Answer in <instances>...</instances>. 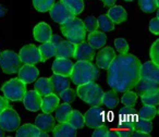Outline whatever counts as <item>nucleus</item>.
<instances>
[{
	"mask_svg": "<svg viewBox=\"0 0 159 137\" xmlns=\"http://www.w3.org/2000/svg\"><path fill=\"white\" fill-rule=\"evenodd\" d=\"M141 61L131 53L116 55L108 66L107 82L110 88L116 93H124L132 91L139 80Z\"/></svg>",
	"mask_w": 159,
	"mask_h": 137,
	"instance_id": "nucleus-1",
	"label": "nucleus"
},
{
	"mask_svg": "<svg viewBox=\"0 0 159 137\" xmlns=\"http://www.w3.org/2000/svg\"><path fill=\"white\" fill-rule=\"evenodd\" d=\"M98 77H99V71L92 63V61L81 60L73 64L70 80H72V82L76 86L85 84V83L95 82L96 80H98Z\"/></svg>",
	"mask_w": 159,
	"mask_h": 137,
	"instance_id": "nucleus-2",
	"label": "nucleus"
},
{
	"mask_svg": "<svg viewBox=\"0 0 159 137\" xmlns=\"http://www.w3.org/2000/svg\"><path fill=\"white\" fill-rule=\"evenodd\" d=\"M60 29L66 40L74 45H79L80 42H84L86 37V31H85L83 21L81 19H77L76 16L60 25Z\"/></svg>",
	"mask_w": 159,
	"mask_h": 137,
	"instance_id": "nucleus-3",
	"label": "nucleus"
},
{
	"mask_svg": "<svg viewBox=\"0 0 159 137\" xmlns=\"http://www.w3.org/2000/svg\"><path fill=\"white\" fill-rule=\"evenodd\" d=\"M76 94L83 101L86 102L89 106H102V98L104 91L95 82L79 85Z\"/></svg>",
	"mask_w": 159,
	"mask_h": 137,
	"instance_id": "nucleus-4",
	"label": "nucleus"
},
{
	"mask_svg": "<svg viewBox=\"0 0 159 137\" xmlns=\"http://www.w3.org/2000/svg\"><path fill=\"white\" fill-rule=\"evenodd\" d=\"M1 91L10 101H21L26 93V84L19 78H11L1 87Z\"/></svg>",
	"mask_w": 159,
	"mask_h": 137,
	"instance_id": "nucleus-5",
	"label": "nucleus"
},
{
	"mask_svg": "<svg viewBox=\"0 0 159 137\" xmlns=\"http://www.w3.org/2000/svg\"><path fill=\"white\" fill-rule=\"evenodd\" d=\"M23 62L21 61L20 55L14 51L6 50L0 55V66L2 71L7 74H14L19 72Z\"/></svg>",
	"mask_w": 159,
	"mask_h": 137,
	"instance_id": "nucleus-6",
	"label": "nucleus"
},
{
	"mask_svg": "<svg viewBox=\"0 0 159 137\" xmlns=\"http://www.w3.org/2000/svg\"><path fill=\"white\" fill-rule=\"evenodd\" d=\"M21 124V119L18 112L11 107L6 108L0 113V126L5 130V132H14L19 128Z\"/></svg>",
	"mask_w": 159,
	"mask_h": 137,
	"instance_id": "nucleus-7",
	"label": "nucleus"
},
{
	"mask_svg": "<svg viewBox=\"0 0 159 137\" xmlns=\"http://www.w3.org/2000/svg\"><path fill=\"white\" fill-rule=\"evenodd\" d=\"M84 123L87 127L95 128L105 123V111L100 106H92L84 114Z\"/></svg>",
	"mask_w": 159,
	"mask_h": 137,
	"instance_id": "nucleus-8",
	"label": "nucleus"
},
{
	"mask_svg": "<svg viewBox=\"0 0 159 137\" xmlns=\"http://www.w3.org/2000/svg\"><path fill=\"white\" fill-rule=\"evenodd\" d=\"M49 14H50L51 19L55 21L58 24H63V23L68 22V21L72 20L73 18H75V15L61 2H55L53 6L49 10Z\"/></svg>",
	"mask_w": 159,
	"mask_h": 137,
	"instance_id": "nucleus-9",
	"label": "nucleus"
},
{
	"mask_svg": "<svg viewBox=\"0 0 159 137\" xmlns=\"http://www.w3.org/2000/svg\"><path fill=\"white\" fill-rule=\"evenodd\" d=\"M19 55H20L21 61L24 64H34V65H35L36 63L42 62L39 50H38V48L35 45L30 44V45L24 46L20 50Z\"/></svg>",
	"mask_w": 159,
	"mask_h": 137,
	"instance_id": "nucleus-10",
	"label": "nucleus"
},
{
	"mask_svg": "<svg viewBox=\"0 0 159 137\" xmlns=\"http://www.w3.org/2000/svg\"><path fill=\"white\" fill-rule=\"evenodd\" d=\"M95 57V49L89 42H82L75 46V50L73 53V58L76 61L85 60V61H93Z\"/></svg>",
	"mask_w": 159,
	"mask_h": 137,
	"instance_id": "nucleus-11",
	"label": "nucleus"
},
{
	"mask_svg": "<svg viewBox=\"0 0 159 137\" xmlns=\"http://www.w3.org/2000/svg\"><path fill=\"white\" fill-rule=\"evenodd\" d=\"M19 80L22 81L24 84H32L34 81L37 80L39 71L34 64H24L19 70Z\"/></svg>",
	"mask_w": 159,
	"mask_h": 137,
	"instance_id": "nucleus-12",
	"label": "nucleus"
},
{
	"mask_svg": "<svg viewBox=\"0 0 159 137\" xmlns=\"http://www.w3.org/2000/svg\"><path fill=\"white\" fill-rule=\"evenodd\" d=\"M119 126L121 127H133L135 119L137 117V111L133 107H126L124 106L123 108L120 109L119 111Z\"/></svg>",
	"mask_w": 159,
	"mask_h": 137,
	"instance_id": "nucleus-13",
	"label": "nucleus"
},
{
	"mask_svg": "<svg viewBox=\"0 0 159 137\" xmlns=\"http://www.w3.org/2000/svg\"><path fill=\"white\" fill-rule=\"evenodd\" d=\"M22 101L26 110L32 111V112H36V111L40 110L42 96H40L35 89H34V91H29L25 93Z\"/></svg>",
	"mask_w": 159,
	"mask_h": 137,
	"instance_id": "nucleus-14",
	"label": "nucleus"
},
{
	"mask_svg": "<svg viewBox=\"0 0 159 137\" xmlns=\"http://www.w3.org/2000/svg\"><path fill=\"white\" fill-rule=\"evenodd\" d=\"M139 78H147L159 83V66L152 61L141 63L139 68Z\"/></svg>",
	"mask_w": 159,
	"mask_h": 137,
	"instance_id": "nucleus-15",
	"label": "nucleus"
},
{
	"mask_svg": "<svg viewBox=\"0 0 159 137\" xmlns=\"http://www.w3.org/2000/svg\"><path fill=\"white\" fill-rule=\"evenodd\" d=\"M134 88L136 91V94L139 96L146 95V94L158 93L159 91V84L158 82H155L147 78H139L134 85Z\"/></svg>",
	"mask_w": 159,
	"mask_h": 137,
	"instance_id": "nucleus-16",
	"label": "nucleus"
},
{
	"mask_svg": "<svg viewBox=\"0 0 159 137\" xmlns=\"http://www.w3.org/2000/svg\"><path fill=\"white\" fill-rule=\"evenodd\" d=\"M116 57V52L111 47H104L96 55V65L102 70H107L112 60Z\"/></svg>",
	"mask_w": 159,
	"mask_h": 137,
	"instance_id": "nucleus-17",
	"label": "nucleus"
},
{
	"mask_svg": "<svg viewBox=\"0 0 159 137\" xmlns=\"http://www.w3.org/2000/svg\"><path fill=\"white\" fill-rule=\"evenodd\" d=\"M72 68L73 62L70 59H66V58H57L52 63L53 73L68 76V77L70 76L71 72H72Z\"/></svg>",
	"mask_w": 159,
	"mask_h": 137,
	"instance_id": "nucleus-18",
	"label": "nucleus"
},
{
	"mask_svg": "<svg viewBox=\"0 0 159 137\" xmlns=\"http://www.w3.org/2000/svg\"><path fill=\"white\" fill-rule=\"evenodd\" d=\"M55 117L50 113L43 112L42 114H38L35 119V125L42 132H52L53 127H55Z\"/></svg>",
	"mask_w": 159,
	"mask_h": 137,
	"instance_id": "nucleus-19",
	"label": "nucleus"
},
{
	"mask_svg": "<svg viewBox=\"0 0 159 137\" xmlns=\"http://www.w3.org/2000/svg\"><path fill=\"white\" fill-rule=\"evenodd\" d=\"M33 35H34V38H35L38 42L43 44V42H46L50 40V37H51V35H52V31H51V27L49 26L47 23L42 22V23H38V24L34 27Z\"/></svg>",
	"mask_w": 159,
	"mask_h": 137,
	"instance_id": "nucleus-20",
	"label": "nucleus"
},
{
	"mask_svg": "<svg viewBox=\"0 0 159 137\" xmlns=\"http://www.w3.org/2000/svg\"><path fill=\"white\" fill-rule=\"evenodd\" d=\"M75 46H76V45L72 44V42H69V40H61V42L56 46L55 57L71 59V58H73Z\"/></svg>",
	"mask_w": 159,
	"mask_h": 137,
	"instance_id": "nucleus-21",
	"label": "nucleus"
},
{
	"mask_svg": "<svg viewBox=\"0 0 159 137\" xmlns=\"http://www.w3.org/2000/svg\"><path fill=\"white\" fill-rule=\"evenodd\" d=\"M50 82H51V86H52V93L56 94L57 96H59L62 91L70 87L71 84L68 76L59 75V74H55V73L50 77Z\"/></svg>",
	"mask_w": 159,
	"mask_h": 137,
	"instance_id": "nucleus-22",
	"label": "nucleus"
},
{
	"mask_svg": "<svg viewBox=\"0 0 159 137\" xmlns=\"http://www.w3.org/2000/svg\"><path fill=\"white\" fill-rule=\"evenodd\" d=\"M59 104H60V97L56 95V94L51 93L49 95L42 97L40 109L45 113H51L52 111H55V109L57 108V106Z\"/></svg>",
	"mask_w": 159,
	"mask_h": 137,
	"instance_id": "nucleus-23",
	"label": "nucleus"
},
{
	"mask_svg": "<svg viewBox=\"0 0 159 137\" xmlns=\"http://www.w3.org/2000/svg\"><path fill=\"white\" fill-rule=\"evenodd\" d=\"M55 137H75L76 136V130L68 122H62L59 125L55 126L52 130Z\"/></svg>",
	"mask_w": 159,
	"mask_h": 137,
	"instance_id": "nucleus-24",
	"label": "nucleus"
},
{
	"mask_svg": "<svg viewBox=\"0 0 159 137\" xmlns=\"http://www.w3.org/2000/svg\"><path fill=\"white\" fill-rule=\"evenodd\" d=\"M107 15L111 19V21L115 24H120V23L124 22L128 19V13L124 10V8L121 7V6H112L108 10V14Z\"/></svg>",
	"mask_w": 159,
	"mask_h": 137,
	"instance_id": "nucleus-25",
	"label": "nucleus"
},
{
	"mask_svg": "<svg viewBox=\"0 0 159 137\" xmlns=\"http://www.w3.org/2000/svg\"><path fill=\"white\" fill-rule=\"evenodd\" d=\"M107 42V36L104 32L102 31H94L89 33V44L93 47L94 49H100L106 45Z\"/></svg>",
	"mask_w": 159,
	"mask_h": 137,
	"instance_id": "nucleus-26",
	"label": "nucleus"
},
{
	"mask_svg": "<svg viewBox=\"0 0 159 137\" xmlns=\"http://www.w3.org/2000/svg\"><path fill=\"white\" fill-rule=\"evenodd\" d=\"M39 128L35 124H24L16 130V137H39Z\"/></svg>",
	"mask_w": 159,
	"mask_h": 137,
	"instance_id": "nucleus-27",
	"label": "nucleus"
},
{
	"mask_svg": "<svg viewBox=\"0 0 159 137\" xmlns=\"http://www.w3.org/2000/svg\"><path fill=\"white\" fill-rule=\"evenodd\" d=\"M34 89H35L42 97L51 94L52 93V86H51L50 78L42 77V78H39V80H36L35 84H34Z\"/></svg>",
	"mask_w": 159,
	"mask_h": 137,
	"instance_id": "nucleus-28",
	"label": "nucleus"
},
{
	"mask_svg": "<svg viewBox=\"0 0 159 137\" xmlns=\"http://www.w3.org/2000/svg\"><path fill=\"white\" fill-rule=\"evenodd\" d=\"M56 112V120H57L59 123L62 122H68L69 117H70L71 112H72V108L68 102H64V104H58L57 108L55 109Z\"/></svg>",
	"mask_w": 159,
	"mask_h": 137,
	"instance_id": "nucleus-29",
	"label": "nucleus"
},
{
	"mask_svg": "<svg viewBox=\"0 0 159 137\" xmlns=\"http://www.w3.org/2000/svg\"><path fill=\"white\" fill-rule=\"evenodd\" d=\"M102 104L108 109H115L119 104V97L115 91H109L102 94Z\"/></svg>",
	"mask_w": 159,
	"mask_h": 137,
	"instance_id": "nucleus-30",
	"label": "nucleus"
},
{
	"mask_svg": "<svg viewBox=\"0 0 159 137\" xmlns=\"http://www.w3.org/2000/svg\"><path fill=\"white\" fill-rule=\"evenodd\" d=\"M38 50L40 53V58H42V62L47 61L48 59H50L51 57H55L56 55V46L52 45L50 42H43L39 47Z\"/></svg>",
	"mask_w": 159,
	"mask_h": 137,
	"instance_id": "nucleus-31",
	"label": "nucleus"
},
{
	"mask_svg": "<svg viewBox=\"0 0 159 137\" xmlns=\"http://www.w3.org/2000/svg\"><path fill=\"white\" fill-rule=\"evenodd\" d=\"M134 130H139V132L146 133V134H150L152 130V120H146L142 119V117H137L133 124Z\"/></svg>",
	"mask_w": 159,
	"mask_h": 137,
	"instance_id": "nucleus-32",
	"label": "nucleus"
},
{
	"mask_svg": "<svg viewBox=\"0 0 159 137\" xmlns=\"http://www.w3.org/2000/svg\"><path fill=\"white\" fill-rule=\"evenodd\" d=\"M61 2L74 14L75 16L77 14L82 13L84 10V1L83 0H61Z\"/></svg>",
	"mask_w": 159,
	"mask_h": 137,
	"instance_id": "nucleus-33",
	"label": "nucleus"
},
{
	"mask_svg": "<svg viewBox=\"0 0 159 137\" xmlns=\"http://www.w3.org/2000/svg\"><path fill=\"white\" fill-rule=\"evenodd\" d=\"M68 123L72 125L75 130H80L85 125L84 123V115L77 110H72L70 117H69Z\"/></svg>",
	"mask_w": 159,
	"mask_h": 137,
	"instance_id": "nucleus-34",
	"label": "nucleus"
},
{
	"mask_svg": "<svg viewBox=\"0 0 159 137\" xmlns=\"http://www.w3.org/2000/svg\"><path fill=\"white\" fill-rule=\"evenodd\" d=\"M157 114H158V109H157V107L147 106V104H144V106L139 109V112H137V117H142V119H146V120H152Z\"/></svg>",
	"mask_w": 159,
	"mask_h": 137,
	"instance_id": "nucleus-35",
	"label": "nucleus"
},
{
	"mask_svg": "<svg viewBox=\"0 0 159 137\" xmlns=\"http://www.w3.org/2000/svg\"><path fill=\"white\" fill-rule=\"evenodd\" d=\"M97 23H98V29L102 32H104V33L111 32L115 29V23L111 21V19L107 14H102L97 19Z\"/></svg>",
	"mask_w": 159,
	"mask_h": 137,
	"instance_id": "nucleus-36",
	"label": "nucleus"
},
{
	"mask_svg": "<svg viewBox=\"0 0 159 137\" xmlns=\"http://www.w3.org/2000/svg\"><path fill=\"white\" fill-rule=\"evenodd\" d=\"M137 101V94L132 91H126L123 93L121 102L126 107H134Z\"/></svg>",
	"mask_w": 159,
	"mask_h": 137,
	"instance_id": "nucleus-37",
	"label": "nucleus"
},
{
	"mask_svg": "<svg viewBox=\"0 0 159 137\" xmlns=\"http://www.w3.org/2000/svg\"><path fill=\"white\" fill-rule=\"evenodd\" d=\"M55 3V0H33V5L37 11L47 12Z\"/></svg>",
	"mask_w": 159,
	"mask_h": 137,
	"instance_id": "nucleus-38",
	"label": "nucleus"
},
{
	"mask_svg": "<svg viewBox=\"0 0 159 137\" xmlns=\"http://www.w3.org/2000/svg\"><path fill=\"white\" fill-rule=\"evenodd\" d=\"M141 100H142V102H143L144 104L157 107V106H158V104H159V91H158V93L142 95L141 96Z\"/></svg>",
	"mask_w": 159,
	"mask_h": 137,
	"instance_id": "nucleus-39",
	"label": "nucleus"
},
{
	"mask_svg": "<svg viewBox=\"0 0 159 137\" xmlns=\"http://www.w3.org/2000/svg\"><path fill=\"white\" fill-rule=\"evenodd\" d=\"M139 5L141 10L145 13H152L158 9L155 0H139Z\"/></svg>",
	"mask_w": 159,
	"mask_h": 137,
	"instance_id": "nucleus-40",
	"label": "nucleus"
},
{
	"mask_svg": "<svg viewBox=\"0 0 159 137\" xmlns=\"http://www.w3.org/2000/svg\"><path fill=\"white\" fill-rule=\"evenodd\" d=\"M83 24H84L85 31L89 32V33H92V32L96 31L98 29V23H97V19L95 16H87L84 21H83Z\"/></svg>",
	"mask_w": 159,
	"mask_h": 137,
	"instance_id": "nucleus-41",
	"label": "nucleus"
},
{
	"mask_svg": "<svg viewBox=\"0 0 159 137\" xmlns=\"http://www.w3.org/2000/svg\"><path fill=\"white\" fill-rule=\"evenodd\" d=\"M59 97L61 98L64 102L70 104V102L74 101L75 97H76V91H74L73 89H71L70 87H68V88H66L64 91H62L61 93H60Z\"/></svg>",
	"mask_w": 159,
	"mask_h": 137,
	"instance_id": "nucleus-42",
	"label": "nucleus"
},
{
	"mask_svg": "<svg viewBox=\"0 0 159 137\" xmlns=\"http://www.w3.org/2000/svg\"><path fill=\"white\" fill-rule=\"evenodd\" d=\"M115 47L117 51L121 55L129 52V44L124 38H117L115 39Z\"/></svg>",
	"mask_w": 159,
	"mask_h": 137,
	"instance_id": "nucleus-43",
	"label": "nucleus"
},
{
	"mask_svg": "<svg viewBox=\"0 0 159 137\" xmlns=\"http://www.w3.org/2000/svg\"><path fill=\"white\" fill-rule=\"evenodd\" d=\"M149 55L152 62L156 64H159V40H156L154 44L150 47V51H149Z\"/></svg>",
	"mask_w": 159,
	"mask_h": 137,
	"instance_id": "nucleus-44",
	"label": "nucleus"
},
{
	"mask_svg": "<svg viewBox=\"0 0 159 137\" xmlns=\"http://www.w3.org/2000/svg\"><path fill=\"white\" fill-rule=\"evenodd\" d=\"M148 29H149L150 33H152L154 35H158L159 34V18L158 16H156V18L152 19V20L149 21Z\"/></svg>",
	"mask_w": 159,
	"mask_h": 137,
	"instance_id": "nucleus-45",
	"label": "nucleus"
},
{
	"mask_svg": "<svg viewBox=\"0 0 159 137\" xmlns=\"http://www.w3.org/2000/svg\"><path fill=\"white\" fill-rule=\"evenodd\" d=\"M108 130L109 128L105 125H100L98 127H95L93 132V137H106Z\"/></svg>",
	"mask_w": 159,
	"mask_h": 137,
	"instance_id": "nucleus-46",
	"label": "nucleus"
},
{
	"mask_svg": "<svg viewBox=\"0 0 159 137\" xmlns=\"http://www.w3.org/2000/svg\"><path fill=\"white\" fill-rule=\"evenodd\" d=\"M119 137H130L132 135V133L134 132V128H130V127H121L117 130Z\"/></svg>",
	"mask_w": 159,
	"mask_h": 137,
	"instance_id": "nucleus-47",
	"label": "nucleus"
},
{
	"mask_svg": "<svg viewBox=\"0 0 159 137\" xmlns=\"http://www.w3.org/2000/svg\"><path fill=\"white\" fill-rule=\"evenodd\" d=\"M10 107V100L7 99L6 97L0 96V113L1 111H3L6 108H9Z\"/></svg>",
	"mask_w": 159,
	"mask_h": 137,
	"instance_id": "nucleus-48",
	"label": "nucleus"
},
{
	"mask_svg": "<svg viewBox=\"0 0 159 137\" xmlns=\"http://www.w3.org/2000/svg\"><path fill=\"white\" fill-rule=\"evenodd\" d=\"M61 40H62L61 39V36H59V35H51L50 40H49V42H50L52 45H55V46H57V45L59 44Z\"/></svg>",
	"mask_w": 159,
	"mask_h": 137,
	"instance_id": "nucleus-49",
	"label": "nucleus"
},
{
	"mask_svg": "<svg viewBox=\"0 0 159 137\" xmlns=\"http://www.w3.org/2000/svg\"><path fill=\"white\" fill-rule=\"evenodd\" d=\"M131 136H132V137H149L150 134H146V133L139 132V130H134Z\"/></svg>",
	"mask_w": 159,
	"mask_h": 137,
	"instance_id": "nucleus-50",
	"label": "nucleus"
},
{
	"mask_svg": "<svg viewBox=\"0 0 159 137\" xmlns=\"http://www.w3.org/2000/svg\"><path fill=\"white\" fill-rule=\"evenodd\" d=\"M102 1L104 2V5L106 6V7H112V6H115L117 0H102Z\"/></svg>",
	"mask_w": 159,
	"mask_h": 137,
	"instance_id": "nucleus-51",
	"label": "nucleus"
},
{
	"mask_svg": "<svg viewBox=\"0 0 159 137\" xmlns=\"http://www.w3.org/2000/svg\"><path fill=\"white\" fill-rule=\"evenodd\" d=\"M106 137H119V134H118L117 130H109L108 133H107Z\"/></svg>",
	"mask_w": 159,
	"mask_h": 137,
	"instance_id": "nucleus-52",
	"label": "nucleus"
},
{
	"mask_svg": "<svg viewBox=\"0 0 159 137\" xmlns=\"http://www.w3.org/2000/svg\"><path fill=\"white\" fill-rule=\"evenodd\" d=\"M6 13H7V9H6V8L3 7L2 5H0V18L5 16Z\"/></svg>",
	"mask_w": 159,
	"mask_h": 137,
	"instance_id": "nucleus-53",
	"label": "nucleus"
},
{
	"mask_svg": "<svg viewBox=\"0 0 159 137\" xmlns=\"http://www.w3.org/2000/svg\"><path fill=\"white\" fill-rule=\"evenodd\" d=\"M39 137H48V133H46V132H42V130H40V133H39Z\"/></svg>",
	"mask_w": 159,
	"mask_h": 137,
	"instance_id": "nucleus-54",
	"label": "nucleus"
},
{
	"mask_svg": "<svg viewBox=\"0 0 159 137\" xmlns=\"http://www.w3.org/2000/svg\"><path fill=\"white\" fill-rule=\"evenodd\" d=\"M3 136H5V130L0 126V137H3Z\"/></svg>",
	"mask_w": 159,
	"mask_h": 137,
	"instance_id": "nucleus-55",
	"label": "nucleus"
},
{
	"mask_svg": "<svg viewBox=\"0 0 159 137\" xmlns=\"http://www.w3.org/2000/svg\"><path fill=\"white\" fill-rule=\"evenodd\" d=\"M155 2H156L157 7H159V0H155Z\"/></svg>",
	"mask_w": 159,
	"mask_h": 137,
	"instance_id": "nucleus-56",
	"label": "nucleus"
},
{
	"mask_svg": "<svg viewBox=\"0 0 159 137\" xmlns=\"http://www.w3.org/2000/svg\"><path fill=\"white\" fill-rule=\"evenodd\" d=\"M124 1H126V2H130V1H134V0H124Z\"/></svg>",
	"mask_w": 159,
	"mask_h": 137,
	"instance_id": "nucleus-57",
	"label": "nucleus"
},
{
	"mask_svg": "<svg viewBox=\"0 0 159 137\" xmlns=\"http://www.w3.org/2000/svg\"><path fill=\"white\" fill-rule=\"evenodd\" d=\"M0 55H1V51H0Z\"/></svg>",
	"mask_w": 159,
	"mask_h": 137,
	"instance_id": "nucleus-58",
	"label": "nucleus"
}]
</instances>
